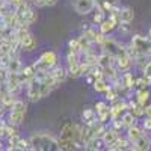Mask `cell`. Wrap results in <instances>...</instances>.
I'll return each instance as SVG.
<instances>
[{"label":"cell","mask_w":151,"mask_h":151,"mask_svg":"<svg viewBox=\"0 0 151 151\" xmlns=\"http://www.w3.org/2000/svg\"><path fill=\"white\" fill-rule=\"evenodd\" d=\"M92 85H94V89H95L97 92H104V91L107 89V88H109V85L106 83V80H104V79H97Z\"/></svg>","instance_id":"cell-26"},{"label":"cell","mask_w":151,"mask_h":151,"mask_svg":"<svg viewBox=\"0 0 151 151\" xmlns=\"http://www.w3.org/2000/svg\"><path fill=\"white\" fill-rule=\"evenodd\" d=\"M118 15H119V21H122V23H132L133 18H134V12H133L132 8L125 6V8H121L119 9Z\"/></svg>","instance_id":"cell-18"},{"label":"cell","mask_w":151,"mask_h":151,"mask_svg":"<svg viewBox=\"0 0 151 151\" xmlns=\"http://www.w3.org/2000/svg\"><path fill=\"white\" fill-rule=\"evenodd\" d=\"M21 68H23V64H21V60H20L18 56L11 58L9 62L6 64V70H8V73H20Z\"/></svg>","instance_id":"cell-19"},{"label":"cell","mask_w":151,"mask_h":151,"mask_svg":"<svg viewBox=\"0 0 151 151\" xmlns=\"http://www.w3.org/2000/svg\"><path fill=\"white\" fill-rule=\"evenodd\" d=\"M142 73H144V76H145V77H147L148 83L151 85V60H150V62H147V64L144 65V68H142Z\"/></svg>","instance_id":"cell-28"},{"label":"cell","mask_w":151,"mask_h":151,"mask_svg":"<svg viewBox=\"0 0 151 151\" xmlns=\"http://www.w3.org/2000/svg\"><path fill=\"white\" fill-rule=\"evenodd\" d=\"M118 29H119V32L121 33H129L130 32V23H122V21H119V24H118Z\"/></svg>","instance_id":"cell-34"},{"label":"cell","mask_w":151,"mask_h":151,"mask_svg":"<svg viewBox=\"0 0 151 151\" xmlns=\"http://www.w3.org/2000/svg\"><path fill=\"white\" fill-rule=\"evenodd\" d=\"M134 82H136V79L133 77V74H132V73L127 70V71H124V73L121 74V77H118V80L115 82V85L118 83V85H121V86H124V88H129V89H133Z\"/></svg>","instance_id":"cell-14"},{"label":"cell","mask_w":151,"mask_h":151,"mask_svg":"<svg viewBox=\"0 0 151 151\" xmlns=\"http://www.w3.org/2000/svg\"><path fill=\"white\" fill-rule=\"evenodd\" d=\"M142 133H144L142 129H141V127H137L136 124H133V125H130V127H127V139L133 144V142H134Z\"/></svg>","instance_id":"cell-21"},{"label":"cell","mask_w":151,"mask_h":151,"mask_svg":"<svg viewBox=\"0 0 151 151\" xmlns=\"http://www.w3.org/2000/svg\"><path fill=\"white\" fill-rule=\"evenodd\" d=\"M115 65H116L118 70H121V71L130 70V67L133 65V58L130 56V53H129L127 48H125L122 53H119V55L115 58Z\"/></svg>","instance_id":"cell-8"},{"label":"cell","mask_w":151,"mask_h":151,"mask_svg":"<svg viewBox=\"0 0 151 151\" xmlns=\"http://www.w3.org/2000/svg\"><path fill=\"white\" fill-rule=\"evenodd\" d=\"M59 85L53 79L50 71H36L35 76L27 82V97L30 101H38L45 98Z\"/></svg>","instance_id":"cell-1"},{"label":"cell","mask_w":151,"mask_h":151,"mask_svg":"<svg viewBox=\"0 0 151 151\" xmlns=\"http://www.w3.org/2000/svg\"><path fill=\"white\" fill-rule=\"evenodd\" d=\"M5 83H6L8 89H9L12 94H15L17 91H20L21 82H20V79H18V73H8V77H6Z\"/></svg>","instance_id":"cell-12"},{"label":"cell","mask_w":151,"mask_h":151,"mask_svg":"<svg viewBox=\"0 0 151 151\" xmlns=\"http://www.w3.org/2000/svg\"><path fill=\"white\" fill-rule=\"evenodd\" d=\"M118 136H119V133H118L116 129H104V132H103V134H101L103 144H104L106 147H109Z\"/></svg>","instance_id":"cell-17"},{"label":"cell","mask_w":151,"mask_h":151,"mask_svg":"<svg viewBox=\"0 0 151 151\" xmlns=\"http://www.w3.org/2000/svg\"><path fill=\"white\" fill-rule=\"evenodd\" d=\"M77 40H79V53L89 52V50H91V45H92V42H91L89 40H88V38H86L85 35L79 36Z\"/></svg>","instance_id":"cell-23"},{"label":"cell","mask_w":151,"mask_h":151,"mask_svg":"<svg viewBox=\"0 0 151 151\" xmlns=\"http://www.w3.org/2000/svg\"><path fill=\"white\" fill-rule=\"evenodd\" d=\"M142 129H144L145 132H151V118H150V116H147V118L142 121Z\"/></svg>","instance_id":"cell-35"},{"label":"cell","mask_w":151,"mask_h":151,"mask_svg":"<svg viewBox=\"0 0 151 151\" xmlns=\"http://www.w3.org/2000/svg\"><path fill=\"white\" fill-rule=\"evenodd\" d=\"M14 101H15V97L8 89L6 83H0V103H2L5 107H11L12 104H14Z\"/></svg>","instance_id":"cell-10"},{"label":"cell","mask_w":151,"mask_h":151,"mask_svg":"<svg viewBox=\"0 0 151 151\" xmlns=\"http://www.w3.org/2000/svg\"><path fill=\"white\" fill-rule=\"evenodd\" d=\"M0 150H3V141L0 139Z\"/></svg>","instance_id":"cell-39"},{"label":"cell","mask_w":151,"mask_h":151,"mask_svg":"<svg viewBox=\"0 0 151 151\" xmlns=\"http://www.w3.org/2000/svg\"><path fill=\"white\" fill-rule=\"evenodd\" d=\"M12 134H17V130H15V125H12V124H5L3 125V130H2V136H6V137H9V136H12Z\"/></svg>","instance_id":"cell-27"},{"label":"cell","mask_w":151,"mask_h":151,"mask_svg":"<svg viewBox=\"0 0 151 151\" xmlns=\"http://www.w3.org/2000/svg\"><path fill=\"white\" fill-rule=\"evenodd\" d=\"M82 116H83L85 124H91V122L97 121V113H95L94 109H85L83 113H82Z\"/></svg>","instance_id":"cell-25"},{"label":"cell","mask_w":151,"mask_h":151,"mask_svg":"<svg viewBox=\"0 0 151 151\" xmlns=\"http://www.w3.org/2000/svg\"><path fill=\"white\" fill-rule=\"evenodd\" d=\"M56 64H58V55L55 52H52V50H48V52H44L38 58V60L33 64V68H35V71H48Z\"/></svg>","instance_id":"cell-5"},{"label":"cell","mask_w":151,"mask_h":151,"mask_svg":"<svg viewBox=\"0 0 151 151\" xmlns=\"http://www.w3.org/2000/svg\"><path fill=\"white\" fill-rule=\"evenodd\" d=\"M5 2L6 3H9L12 8H14V9H18L21 5H24V3H26V0H5Z\"/></svg>","instance_id":"cell-33"},{"label":"cell","mask_w":151,"mask_h":151,"mask_svg":"<svg viewBox=\"0 0 151 151\" xmlns=\"http://www.w3.org/2000/svg\"><path fill=\"white\" fill-rule=\"evenodd\" d=\"M144 115L151 118V104H148V106H145V107H144Z\"/></svg>","instance_id":"cell-37"},{"label":"cell","mask_w":151,"mask_h":151,"mask_svg":"<svg viewBox=\"0 0 151 151\" xmlns=\"http://www.w3.org/2000/svg\"><path fill=\"white\" fill-rule=\"evenodd\" d=\"M148 35H150V38H151V27H150V32H148Z\"/></svg>","instance_id":"cell-40"},{"label":"cell","mask_w":151,"mask_h":151,"mask_svg":"<svg viewBox=\"0 0 151 151\" xmlns=\"http://www.w3.org/2000/svg\"><path fill=\"white\" fill-rule=\"evenodd\" d=\"M82 125L77 122L68 121L62 125L59 134V147L60 150H76L82 145Z\"/></svg>","instance_id":"cell-2"},{"label":"cell","mask_w":151,"mask_h":151,"mask_svg":"<svg viewBox=\"0 0 151 151\" xmlns=\"http://www.w3.org/2000/svg\"><path fill=\"white\" fill-rule=\"evenodd\" d=\"M129 53L134 55V58L137 55H151V38H145V36H141V35H134L130 41V45H129Z\"/></svg>","instance_id":"cell-4"},{"label":"cell","mask_w":151,"mask_h":151,"mask_svg":"<svg viewBox=\"0 0 151 151\" xmlns=\"http://www.w3.org/2000/svg\"><path fill=\"white\" fill-rule=\"evenodd\" d=\"M101 145H104L101 137H91L89 141L85 142L83 147L85 150H101Z\"/></svg>","instance_id":"cell-22"},{"label":"cell","mask_w":151,"mask_h":151,"mask_svg":"<svg viewBox=\"0 0 151 151\" xmlns=\"http://www.w3.org/2000/svg\"><path fill=\"white\" fill-rule=\"evenodd\" d=\"M103 20H104V9H101V8H100V9H98V12H97V14L94 15V23L100 24V23H101Z\"/></svg>","instance_id":"cell-32"},{"label":"cell","mask_w":151,"mask_h":151,"mask_svg":"<svg viewBox=\"0 0 151 151\" xmlns=\"http://www.w3.org/2000/svg\"><path fill=\"white\" fill-rule=\"evenodd\" d=\"M30 150H42V151H53V150H60L59 142L55 139L53 136H50L48 133H38L33 134L30 139Z\"/></svg>","instance_id":"cell-3"},{"label":"cell","mask_w":151,"mask_h":151,"mask_svg":"<svg viewBox=\"0 0 151 151\" xmlns=\"http://www.w3.org/2000/svg\"><path fill=\"white\" fill-rule=\"evenodd\" d=\"M148 85H150V83H148V80H147L145 76H142V77H139V79L134 82V86H137L139 89H141V88H147Z\"/></svg>","instance_id":"cell-31"},{"label":"cell","mask_w":151,"mask_h":151,"mask_svg":"<svg viewBox=\"0 0 151 151\" xmlns=\"http://www.w3.org/2000/svg\"><path fill=\"white\" fill-rule=\"evenodd\" d=\"M112 125H113V129H116L118 132L124 127V124H122V119L121 116H116V118H112Z\"/></svg>","instance_id":"cell-30"},{"label":"cell","mask_w":151,"mask_h":151,"mask_svg":"<svg viewBox=\"0 0 151 151\" xmlns=\"http://www.w3.org/2000/svg\"><path fill=\"white\" fill-rule=\"evenodd\" d=\"M29 2H30L32 5L38 6V8H42V6H44V0H29Z\"/></svg>","instance_id":"cell-36"},{"label":"cell","mask_w":151,"mask_h":151,"mask_svg":"<svg viewBox=\"0 0 151 151\" xmlns=\"http://www.w3.org/2000/svg\"><path fill=\"white\" fill-rule=\"evenodd\" d=\"M74 9L77 14L80 15H88V14H91V12L98 6L95 3V0H74Z\"/></svg>","instance_id":"cell-7"},{"label":"cell","mask_w":151,"mask_h":151,"mask_svg":"<svg viewBox=\"0 0 151 151\" xmlns=\"http://www.w3.org/2000/svg\"><path fill=\"white\" fill-rule=\"evenodd\" d=\"M121 119H122L124 127H130V125L136 124V116L133 115L130 110H129V112H124L122 115H121Z\"/></svg>","instance_id":"cell-24"},{"label":"cell","mask_w":151,"mask_h":151,"mask_svg":"<svg viewBox=\"0 0 151 151\" xmlns=\"http://www.w3.org/2000/svg\"><path fill=\"white\" fill-rule=\"evenodd\" d=\"M68 48H70V52H77L79 53V40L77 38L68 41Z\"/></svg>","instance_id":"cell-29"},{"label":"cell","mask_w":151,"mask_h":151,"mask_svg":"<svg viewBox=\"0 0 151 151\" xmlns=\"http://www.w3.org/2000/svg\"><path fill=\"white\" fill-rule=\"evenodd\" d=\"M26 109L27 106L24 104L21 100H15L14 104L11 106V112H9V124L12 125H20L24 121V115H26Z\"/></svg>","instance_id":"cell-6"},{"label":"cell","mask_w":151,"mask_h":151,"mask_svg":"<svg viewBox=\"0 0 151 151\" xmlns=\"http://www.w3.org/2000/svg\"><path fill=\"white\" fill-rule=\"evenodd\" d=\"M35 68H33V65H27V67H23L21 68V71L18 73V79H20V82H21V85H27V82L35 76Z\"/></svg>","instance_id":"cell-15"},{"label":"cell","mask_w":151,"mask_h":151,"mask_svg":"<svg viewBox=\"0 0 151 151\" xmlns=\"http://www.w3.org/2000/svg\"><path fill=\"white\" fill-rule=\"evenodd\" d=\"M150 148H151V139L144 133L137 137V139L132 144V147H130V150H136V151H147Z\"/></svg>","instance_id":"cell-11"},{"label":"cell","mask_w":151,"mask_h":151,"mask_svg":"<svg viewBox=\"0 0 151 151\" xmlns=\"http://www.w3.org/2000/svg\"><path fill=\"white\" fill-rule=\"evenodd\" d=\"M35 47H36V40L30 32L20 40V48L24 50V52H32V50H35Z\"/></svg>","instance_id":"cell-13"},{"label":"cell","mask_w":151,"mask_h":151,"mask_svg":"<svg viewBox=\"0 0 151 151\" xmlns=\"http://www.w3.org/2000/svg\"><path fill=\"white\" fill-rule=\"evenodd\" d=\"M95 113H97V119L100 122H106L110 118V107L106 104V101H97L95 103Z\"/></svg>","instance_id":"cell-9"},{"label":"cell","mask_w":151,"mask_h":151,"mask_svg":"<svg viewBox=\"0 0 151 151\" xmlns=\"http://www.w3.org/2000/svg\"><path fill=\"white\" fill-rule=\"evenodd\" d=\"M48 71H50V74L53 76V79L56 80L58 85H60V83L65 82V79H67V71L62 68V67H58V64H56L52 70H48Z\"/></svg>","instance_id":"cell-16"},{"label":"cell","mask_w":151,"mask_h":151,"mask_svg":"<svg viewBox=\"0 0 151 151\" xmlns=\"http://www.w3.org/2000/svg\"><path fill=\"white\" fill-rule=\"evenodd\" d=\"M150 97H151V92L147 89V88H141V89H137V92H136V101L139 103L141 106L145 107V104L148 103Z\"/></svg>","instance_id":"cell-20"},{"label":"cell","mask_w":151,"mask_h":151,"mask_svg":"<svg viewBox=\"0 0 151 151\" xmlns=\"http://www.w3.org/2000/svg\"><path fill=\"white\" fill-rule=\"evenodd\" d=\"M58 0H44V6H55Z\"/></svg>","instance_id":"cell-38"}]
</instances>
